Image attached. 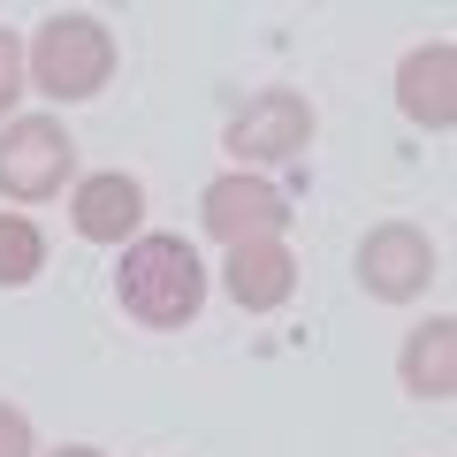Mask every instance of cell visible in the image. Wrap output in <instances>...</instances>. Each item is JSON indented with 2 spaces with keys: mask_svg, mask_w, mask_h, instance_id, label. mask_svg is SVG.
Instances as JSON below:
<instances>
[{
  "mask_svg": "<svg viewBox=\"0 0 457 457\" xmlns=\"http://www.w3.org/2000/svg\"><path fill=\"white\" fill-rule=\"evenodd\" d=\"M114 297L122 312L145 328H183L198 305H206V275H198V252L183 237H137L114 267Z\"/></svg>",
  "mask_w": 457,
  "mask_h": 457,
  "instance_id": "1",
  "label": "cell"
},
{
  "mask_svg": "<svg viewBox=\"0 0 457 457\" xmlns=\"http://www.w3.org/2000/svg\"><path fill=\"white\" fill-rule=\"evenodd\" d=\"M31 77H38V92H54V99H92L99 84L114 77L107 23H99V16H54V23H38Z\"/></svg>",
  "mask_w": 457,
  "mask_h": 457,
  "instance_id": "2",
  "label": "cell"
},
{
  "mask_svg": "<svg viewBox=\"0 0 457 457\" xmlns=\"http://www.w3.org/2000/svg\"><path fill=\"white\" fill-rule=\"evenodd\" d=\"M69 168H77V145H69L62 122H46V114H23V122H8L0 130V191L8 198H54L69 183Z\"/></svg>",
  "mask_w": 457,
  "mask_h": 457,
  "instance_id": "3",
  "label": "cell"
},
{
  "mask_svg": "<svg viewBox=\"0 0 457 457\" xmlns=\"http://www.w3.org/2000/svg\"><path fill=\"white\" fill-rule=\"evenodd\" d=\"M359 282L374 297H389V305H404V297H420L427 282H435V245H427L411 221H381L359 245Z\"/></svg>",
  "mask_w": 457,
  "mask_h": 457,
  "instance_id": "4",
  "label": "cell"
},
{
  "mask_svg": "<svg viewBox=\"0 0 457 457\" xmlns=\"http://www.w3.org/2000/svg\"><path fill=\"white\" fill-rule=\"evenodd\" d=\"M198 213H206V237H221V245H252V237H275V228L290 221V198H282L275 183H260V176L237 168V176L206 183Z\"/></svg>",
  "mask_w": 457,
  "mask_h": 457,
  "instance_id": "5",
  "label": "cell"
},
{
  "mask_svg": "<svg viewBox=\"0 0 457 457\" xmlns=\"http://www.w3.org/2000/svg\"><path fill=\"white\" fill-rule=\"evenodd\" d=\"M312 145V107L305 92H260L237 122H228V153L245 161H290V153Z\"/></svg>",
  "mask_w": 457,
  "mask_h": 457,
  "instance_id": "6",
  "label": "cell"
},
{
  "mask_svg": "<svg viewBox=\"0 0 457 457\" xmlns=\"http://www.w3.org/2000/svg\"><path fill=\"white\" fill-rule=\"evenodd\" d=\"M228 297H237V305L245 312H275L282 297L297 290V260L290 252L275 245V237H252V245H228Z\"/></svg>",
  "mask_w": 457,
  "mask_h": 457,
  "instance_id": "7",
  "label": "cell"
},
{
  "mask_svg": "<svg viewBox=\"0 0 457 457\" xmlns=\"http://www.w3.org/2000/svg\"><path fill=\"white\" fill-rule=\"evenodd\" d=\"M396 99H404L411 122H427V130H450V122H457V54H450V46H420V54H404V69H396Z\"/></svg>",
  "mask_w": 457,
  "mask_h": 457,
  "instance_id": "8",
  "label": "cell"
},
{
  "mask_svg": "<svg viewBox=\"0 0 457 457\" xmlns=\"http://www.w3.org/2000/svg\"><path fill=\"white\" fill-rule=\"evenodd\" d=\"M145 221V191H137V176H84L77 183V237L84 245H122L130 228Z\"/></svg>",
  "mask_w": 457,
  "mask_h": 457,
  "instance_id": "9",
  "label": "cell"
},
{
  "mask_svg": "<svg viewBox=\"0 0 457 457\" xmlns=\"http://www.w3.org/2000/svg\"><path fill=\"white\" fill-rule=\"evenodd\" d=\"M404 389L427 396V404H442L457 389V320H427L404 343Z\"/></svg>",
  "mask_w": 457,
  "mask_h": 457,
  "instance_id": "10",
  "label": "cell"
},
{
  "mask_svg": "<svg viewBox=\"0 0 457 457\" xmlns=\"http://www.w3.org/2000/svg\"><path fill=\"white\" fill-rule=\"evenodd\" d=\"M38 267H46V237L23 213H0V290H23Z\"/></svg>",
  "mask_w": 457,
  "mask_h": 457,
  "instance_id": "11",
  "label": "cell"
},
{
  "mask_svg": "<svg viewBox=\"0 0 457 457\" xmlns=\"http://www.w3.org/2000/svg\"><path fill=\"white\" fill-rule=\"evenodd\" d=\"M16 92H23V46L0 31V114L16 107Z\"/></svg>",
  "mask_w": 457,
  "mask_h": 457,
  "instance_id": "12",
  "label": "cell"
},
{
  "mask_svg": "<svg viewBox=\"0 0 457 457\" xmlns=\"http://www.w3.org/2000/svg\"><path fill=\"white\" fill-rule=\"evenodd\" d=\"M0 457H31V420L16 404H0Z\"/></svg>",
  "mask_w": 457,
  "mask_h": 457,
  "instance_id": "13",
  "label": "cell"
},
{
  "mask_svg": "<svg viewBox=\"0 0 457 457\" xmlns=\"http://www.w3.org/2000/svg\"><path fill=\"white\" fill-rule=\"evenodd\" d=\"M54 457H99V450H84V442H69V450H54Z\"/></svg>",
  "mask_w": 457,
  "mask_h": 457,
  "instance_id": "14",
  "label": "cell"
}]
</instances>
